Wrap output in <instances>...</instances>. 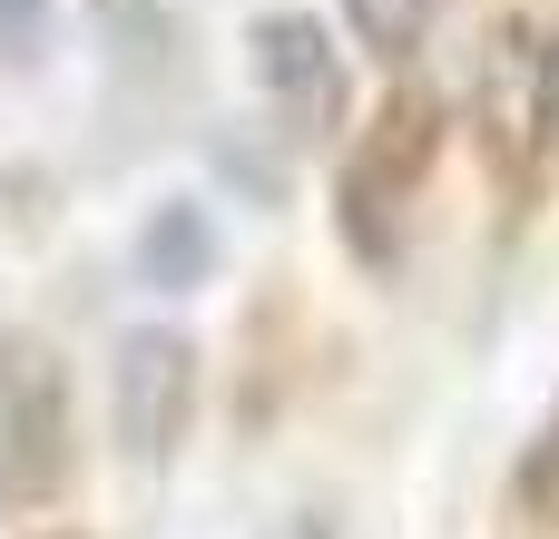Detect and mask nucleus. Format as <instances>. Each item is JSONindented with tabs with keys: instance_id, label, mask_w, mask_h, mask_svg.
Instances as JSON below:
<instances>
[{
	"instance_id": "1",
	"label": "nucleus",
	"mask_w": 559,
	"mask_h": 539,
	"mask_svg": "<svg viewBox=\"0 0 559 539\" xmlns=\"http://www.w3.org/2000/svg\"><path fill=\"white\" fill-rule=\"evenodd\" d=\"M472 128L501 187H531L559 128V49L540 20H491L481 69H472Z\"/></svg>"
},
{
	"instance_id": "9",
	"label": "nucleus",
	"mask_w": 559,
	"mask_h": 539,
	"mask_svg": "<svg viewBox=\"0 0 559 539\" xmlns=\"http://www.w3.org/2000/svg\"><path fill=\"white\" fill-rule=\"evenodd\" d=\"M49 29H59L49 0H0V69H39L49 59Z\"/></svg>"
},
{
	"instance_id": "2",
	"label": "nucleus",
	"mask_w": 559,
	"mask_h": 539,
	"mask_svg": "<svg viewBox=\"0 0 559 539\" xmlns=\"http://www.w3.org/2000/svg\"><path fill=\"white\" fill-rule=\"evenodd\" d=\"M432 157H442V98H432V88H393V98L373 108L354 167H344V245H354L364 265H393L403 216H413Z\"/></svg>"
},
{
	"instance_id": "7",
	"label": "nucleus",
	"mask_w": 559,
	"mask_h": 539,
	"mask_svg": "<svg viewBox=\"0 0 559 539\" xmlns=\"http://www.w3.org/2000/svg\"><path fill=\"white\" fill-rule=\"evenodd\" d=\"M344 20H354V39L373 59H413L423 29H432V0H344Z\"/></svg>"
},
{
	"instance_id": "8",
	"label": "nucleus",
	"mask_w": 559,
	"mask_h": 539,
	"mask_svg": "<svg viewBox=\"0 0 559 539\" xmlns=\"http://www.w3.org/2000/svg\"><path fill=\"white\" fill-rule=\"evenodd\" d=\"M98 29L118 39V69H167V49H177L167 10H147V0H98Z\"/></svg>"
},
{
	"instance_id": "11",
	"label": "nucleus",
	"mask_w": 559,
	"mask_h": 539,
	"mask_svg": "<svg viewBox=\"0 0 559 539\" xmlns=\"http://www.w3.org/2000/svg\"><path fill=\"white\" fill-rule=\"evenodd\" d=\"M285 539H324V530H314V520H295V530H285Z\"/></svg>"
},
{
	"instance_id": "5",
	"label": "nucleus",
	"mask_w": 559,
	"mask_h": 539,
	"mask_svg": "<svg viewBox=\"0 0 559 539\" xmlns=\"http://www.w3.org/2000/svg\"><path fill=\"white\" fill-rule=\"evenodd\" d=\"M255 88L285 118V137H334L344 128V49L324 39V20H305V10L255 20Z\"/></svg>"
},
{
	"instance_id": "10",
	"label": "nucleus",
	"mask_w": 559,
	"mask_h": 539,
	"mask_svg": "<svg viewBox=\"0 0 559 539\" xmlns=\"http://www.w3.org/2000/svg\"><path fill=\"white\" fill-rule=\"evenodd\" d=\"M521 501L559 520V412L540 422V442H531V462H521Z\"/></svg>"
},
{
	"instance_id": "3",
	"label": "nucleus",
	"mask_w": 559,
	"mask_h": 539,
	"mask_svg": "<svg viewBox=\"0 0 559 539\" xmlns=\"http://www.w3.org/2000/svg\"><path fill=\"white\" fill-rule=\"evenodd\" d=\"M187 412H197V344L167 334V324L118 334V363H108V422H118V452H128L138 471L177 462Z\"/></svg>"
},
{
	"instance_id": "6",
	"label": "nucleus",
	"mask_w": 559,
	"mask_h": 539,
	"mask_svg": "<svg viewBox=\"0 0 559 539\" xmlns=\"http://www.w3.org/2000/svg\"><path fill=\"white\" fill-rule=\"evenodd\" d=\"M138 275H147L157 295H197V285L216 275V226H206V206L167 196V206L138 226Z\"/></svg>"
},
{
	"instance_id": "4",
	"label": "nucleus",
	"mask_w": 559,
	"mask_h": 539,
	"mask_svg": "<svg viewBox=\"0 0 559 539\" xmlns=\"http://www.w3.org/2000/svg\"><path fill=\"white\" fill-rule=\"evenodd\" d=\"M69 471V383L39 344H0V501H49Z\"/></svg>"
}]
</instances>
